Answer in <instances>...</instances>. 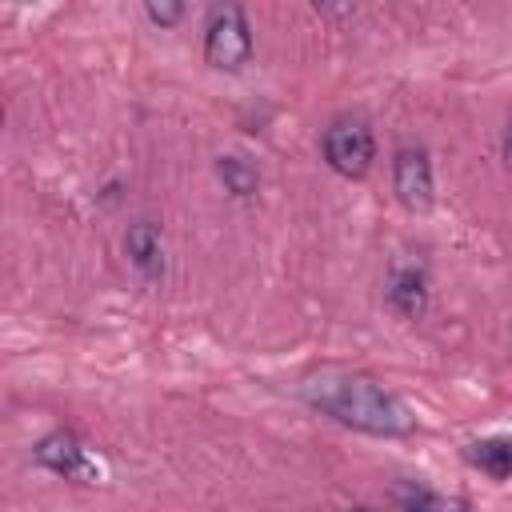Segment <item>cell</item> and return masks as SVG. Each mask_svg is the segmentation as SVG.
I'll return each mask as SVG.
<instances>
[{"label":"cell","instance_id":"obj_1","mask_svg":"<svg viewBox=\"0 0 512 512\" xmlns=\"http://www.w3.org/2000/svg\"><path fill=\"white\" fill-rule=\"evenodd\" d=\"M304 400L332 420L372 432V436H408L416 428V416L384 388H376L364 376H312L304 384Z\"/></svg>","mask_w":512,"mask_h":512},{"label":"cell","instance_id":"obj_2","mask_svg":"<svg viewBox=\"0 0 512 512\" xmlns=\"http://www.w3.org/2000/svg\"><path fill=\"white\" fill-rule=\"evenodd\" d=\"M248 56H252V32H248V20H244V8L224 4V12H216L212 24H208L204 60L220 72H236V68L248 64Z\"/></svg>","mask_w":512,"mask_h":512},{"label":"cell","instance_id":"obj_3","mask_svg":"<svg viewBox=\"0 0 512 512\" xmlns=\"http://www.w3.org/2000/svg\"><path fill=\"white\" fill-rule=\"evenodd\" d=\"M324 160L332 172L360 180V176H368V168L376 160V140L360 120H336L324 132Z\"/></svg>","mask_w":512,"mask_h":512},{"label":"cell","instance_id":"obj_4","mask_svg":"<svg viewBox=\"0 0 512 512\" xmlns=\"http://www.w3.org/2000/svg\"><path fill=\"white\" fill-rule=\"evenodd\" d=\"M392 188L408 212L432 208V164L424 148H400L392 160Z\"/></svg>","mask_w":512,"mask_h":512},{"label":"cell","instance_id":"obj_5","mask_svg":"<svg viewBox=\"0 0 512 512\" xmlns=\"http://www.w3.org/2000/svg\"><path fill=\"white\" fill-rule=\"evenodd\" d=\"M36 464H44L56 476H88L84 448H80V440L72 432H48L36 444Z\"/></svg>","mask_w":512,"mask_h":512},{"label":"cell","instance_id":"obj_6","mask_svg":"<svg viewBox=\"0 0 512 512\" xmlns=\"http://www.w3.org/2000/svg\"><path fill=\"white\" fill-rule=\"evenodd\" d=\"M124 252H128L136 272H144V276H160L164 272V240H160V228L152 220H136L128 228Z\"/></svg>","mask_w":512,"mask_h":512},{"label":"cell","instance_id":"obj_7","mask_svg":"<svg viewBox=\"0 0 512 512\" xmlns=\"http://www.w3.org/2000/svg\"><path fill=\"white\" fill-rule=\"evenodd\" d=\"M388 304L404 320H420L428 308V280L420 268H396L388 276Z\"/></svg>","mask_w":512,"mask_h":512},{"label":"cell","instance_id":"obj_8","mask_svg":"<svg viewBox=\"0 0 512 512\" xmlns=\"http://www.w3.org/2000/svg\"><path fill=\"white\" fill-rule=\"evenodd\" d=\"M468 464H476L492 480H508L512 476V440H476L468 448Z\"/></svg>","mask_w":512,"mask_h":512},{"label":"cell","instance_id":"obj_9","mask_svg":"<svg viewBox=\"0 0 512 512\" xmlns=\"http://www.w3.org/2000/svg\"><path fill=\"white\" fill-rule=\"evenodd\" d=\"M216 176L224 180V188L232 196H252L256 192V168L248 160H240V156H220L216 160Z\"/></svg>","mask_w":512,"mask_h":512},{"label":"cell","instance_id":"obj_10","mask_svg":"<svg viewBox=\"0 0 512 512\" xmlns=\"http://www.w3.org/2000/svg\"><path fill=\"white\" fill-rule=\"evenodd\" d=\"M144 12L160 28H176L184 20V0H144Z\"/></svg>","mask_w":512,"mask_h":512},{"label":"cell","instance_id":"obj_11","mask_svg":"<svg viewBox=\"0 0 512 512\" xmlns=\"http://www.w3.org/2000/svg\"><path fill=\"white\" fill-rule=\"evenodd\" d=\"M396 500H400L404 508H436V504H440V496H432V492H424V488H400Z\"/></svg>","mask_w":512,"mask_h":512},{"label":"cell","instance_id":"obj_12","mask_svg":"<svg viewBox=\"0 0 512 512\" xmlns=\"http://www.w3.org/2000/svg\"><path fill=\"white\" fill-rule=\"evenodd\" d=\"M312 8L320 16H328V20H344L352 12V0H312Z\"/></svg>","mask_w":512,"mask_h":512},{"label":"cell","instance_id":"obj_13","mask_svg":"<svg viewBox=\"0 0 512 512\" xmlns=\"http://www.w3.org/2000/svg\"><path fill=\"white\" fill-rule=\"evenodd\" d=\"M504 164L512 168V120H508V132H504Z\"/></svg>","mask_w":512,"mask_h":512}]
</instances>
